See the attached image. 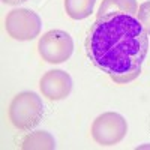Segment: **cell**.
Listing matches in <instances>:
<instances>
[{
    "label": "cell",
    "mask_w": 150,
    "mask_h": 150,
    "mask_svg": "<svg viewBox=\"0 0 150 150\" xmlns=\"http://www.w3.org/2000/svg\"><path fill=\"white\" fill-rule=\"evenodd\" d=\"M90 62L117 84L137 80L149 51V35L138 18L128 14L96 17L86 36Z\"/></svg>",
    "instance_id": "cell-1"
},
{
    "label": "cell",
    "mask_w": 150,
    "mask_h": 150,
    "mask_svg": "<svg viewBox=\"0 0 150 150\" xmlns=\"http://www.w3.org/2000/svg\"><path fill=\"white\" fill-rule=\"evenodd\" d=\"M11 125L21 132H30L44 119V102L35 92H21L12 98L8 108Z\"/></svg>",
    "instance_id": "cell-2"
},
{
    "label": "cell",
    "mask_w": 150,
    "mask_h": 150,
    "mask_svg": "<svg viewBox=\"0 0 150 150\" xmlns=\"http://www.w3.org/2000/svg\"><path fill=\"white\" fill-rule=\"evenodd\" d=\"M128 132V122L122 114L107 111L98 116L92 123V138L99 146L110 147L119 144Z\"/></svg>",
    "instance_id": "cell-3"
},
{
    "label": "cell",
    "mask_w": 150,
    "mask_h": 150,
    "mask_svg": "<svg viewBox=\"0 0 150 150\" xmlns=\"http://www.w3.org/2000/svg\"><path fill=\"white\" fill-rule=\"evenodd\" d=\"M38 51L45 62L51 65L65 63L74 54V39L63 30H50L41 36L38 42Z\"/></svg>",
    "instance_id": "cell-4"
},
{
    "label": "cell",
    "mask_w": 150,
    "mask_h": 150,
    "mask_svg": "<svg viewBox=\"0 0 150 150\" xmlns=\"http://www.w3.org/2000/svg\"><path fill=\"white\" fill-rule=\"evenodd\" d=\"M5 29L15 41H32L36 36H39L42 23L36 12L26 8H18L6 15Z\"/></svg>",
    "instance_id": "cell-5"
},
{
    "label": "cell",
    "mask_w": 150,
    "mask_h": 150,
    "mask_svg": "<svg viewBox=\"0 0 150 150\" xmlns=\"http://www.w3.org/2000/svg\"><path fill=\"white\" fill-rule=\"evenodd\" d=\"M72 87H74L72 77L66 71L62 69H51L45 72L39 81L41 93L53 102L66 99L72 92Z\"/></svg>",
    "instance_id": "cell-6"
},
{
    "label": "cell",
    "mask_w": 150,
    "mask_h": 150,
    "mask_svg": "<svg viewBox=\"0 0 150 150\" xmlns=\"http://www.w3.org/2000/svg\"><path fill=\"white\" fill-rule=\"evenodd\" d=\"M20 147L23 150H53L56 149V140L47 131L29 132L20 141Z\"/></svg>",
    "instance_id": "cell-7"
},
{
    "label": "cell",
    "mask_w": 150,
    "mask_h": 150,
    "mask_svg": "<svg viewBox=\"0 0 150 150\" xmlns=\"http://www.w3.org/2000/svg\"><path fill=\"white\" fill-rule=\"evenodd\" d=\"M138 8L137 0H104L98 9V17L110 14H128L137 17Z\"/></svg>",
    "instance_id": "cell-8"
},
{
    "label": "cell",
    "mask_w": 150,
    "mask_h": 150,
    "mask_svg": "<svg viewBox=\"0 0 150 150\" xmlns=\"http://www.w3.org/2000/svg\"><path fill=\"white\" fill-rule=\"evenodd\" d=\"M96 0H65V11L72 20H84L93 14Z\"/></svg>",
    "instance_id": "cell-9"
},
{
    "label": "cell",
    "mask_w": 150,
    "mask_h": 150,
    "mask_svg": "<svg viewBox=\"0 0 150 150\" xmlns=\"http://www.w3.org/2000/svg\"><path fill=\"white\" fill-rule=\"evenodd\" d=\"M137 18L141 23L144 30L147 32V35H150V0L141 3V6L138 8V12H137Z\"/></svg>",
    "instance_id": "cell-10"
},
{
    "label": "cell",
    "mask_w": 150,
    "mask_h": 150,
    "mask_svg": "<svg viewBox=\"0 0 150 150\" xmlns=\"http://www.w3.org/2000/svg\"><path fill=\"white\" fill-rule=\"evenodd\" d=\"M3 3H6V5H12V6H15V5H21V3H24V2H27V0H2Z\"/></svg>",
    "instance_id": "cell-11"
}]
</instances>
